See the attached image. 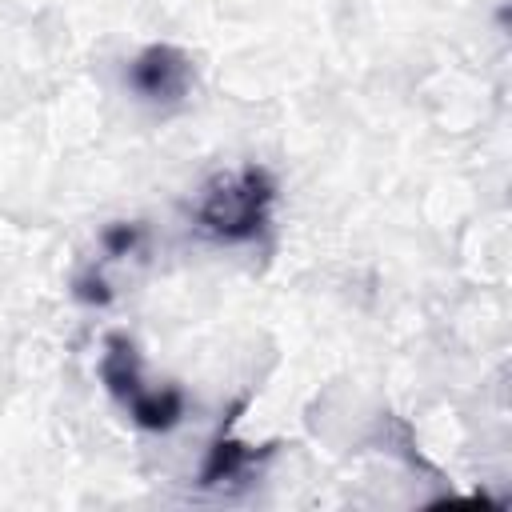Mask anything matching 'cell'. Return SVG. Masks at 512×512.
Masks as SVG:
<instances>
[{
	"mask_svg": "<svg viewBox=\"0 0 512 512\" xmlns=\"http://www.w3.org/2000/svg\"><path fill=\"white\" fill-rule=\"evenodd\" d=\"M272 448H276V444L252 448V444L236 440V436H232V412H228V420H224L220 436L212 440L208 460H204V468H200V488H224V484L248 476L256 464H264V460L272 456Z\"/></svg>",
	"mask_w": 512,
	"mask_h": 512,
	"instance_id": "277c9868",
	"label": "cell"
},
{
	"mask_svg": "<svg viewBox=\"0 0 512 512\" xmlns=\"http://www.w3.org/2000/svg\"><path fill=\"white\" fill-rule=\"evenodd\" d=\"M276 204V180L260 164H244L232 172L212 176L196 204H192V224L200 236L212 244H252L264 236Z\"/></svg>",
	"mask_w": 512,
	"mask_h": 512,
	"instance_id": "6da1fadb",
	"label": "cell"
},
{
	"mask_svg": "<svg viewBox=\"0 0 512 512\" xmlns=\"http://www.w3.org/2000/svg\"><path fill=\"white\" fill-rule=\"evenodd\" d=\"M140 240H144V228L140 224H108L104 236H100V244H104L108 256H128V252L140 248Z\"/></svg>",
	"mask_w": 512,
	"mask_h": 512,
	"instance_id": "5b68a950",
	"label": "cell"
},
{
	"mask_svg": "<svg viewBox=\"0 0 512 512\" xmlns=\"http://www.w3.org/2000/svg\"><path fill=\"white\" fill-rule=\"evenodd\" d=\"M192 56L180 52L176 44H148L144 52L132 56L128 64V88L148 100V104H160V108H172L180 104L188 92H192Z\"/></svg>",
	"mask_w": 512,
	"mask_h": 512,
	"instance_id": "3957f363",
	"label": "cell"
},
{
	"mask_svg": "<svg viewBox=\"0 0 512 512\" xmlns=\"http://www.w3.org/2000/svg\"><path fill=\"white\" fill-rule=\"evenodd\" d=\"M100 380L104 388L116 396V404L128 412L132 424L148 428V432H168L180 424L184 416V392L180 388H152L144 380L140 368V352L124 332H112L104 340V356H100Z\"/></svg>",
	"mask_w": 512,
	"mask_h": 512,
	"instance_id": "7a4b0ae2",
	"label": "cell"
}]
</instances>
